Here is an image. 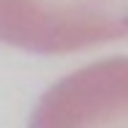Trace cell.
I'll return each instance as SVG.
<instances>
[{
    "instance_id": "cell-1",
    "label": "cell",
    "mask_w": 128,
    "mask_h": 128,
    "mask_svg": "<svg viewBox=\"0 0 128 128\" xmlns=\"http://www.w3.org/2000/svg\"><path fill=\"white\" fill-rule=\"evenodd\" d=\"M128 38V0H0V41L28 53H78Z\"/></svg>"
},
{
    "instance_id": "cell-2",
    "label": "cell",
    "mask_w": 128,
    "mask_h": 128,
    "mask_svg": "<svg viewBox=\"0 0 128 128\" xmlns=\"http://www.w3.org/2000/svg\"><path fill=\"white\" fill-rule=\"evenodd\" d=\"M28 128H128V56L60 78L38 100Z\"/></svg>"
}]
</instances>
